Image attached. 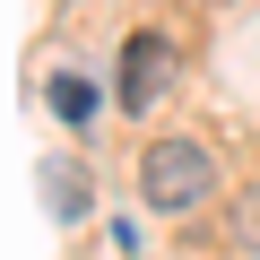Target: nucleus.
I'll list each match as a JSON object with an SVG mask.
<instances>
[{"mask_svg":"<svg viewBox=\"0 0 260 260\" xmlns=\"http://www.w3.org/2000/svg\"><path fill=\"white\" fill-rule=\"evenodd\" d=\"M139 200L156 217H191L200 200H217V156L200 139H148L139 156Z\"/></svg>","mask_w":260,"mask_h":260,"instance_id":"nucleus-1","label":"nucleus"},{"mask_svg":"<svg viewBox=\"0 0 260 260\" xmlns=\"http://www.w3.org/2000/svg\"><path fill=\"white\" fill-rule=\"evenodd\" d=\"M165 78H174V44L165 35H130L121 44V113H156Z\"/></svg>","mask_w":260,"mask_h":260,"instance_id":"nucleus-2","label":"nucleus"},{"mask_svg":"<svg viewBox=\"0 0 260 260\" xmlns=\"http://www.w3.org/2000/svg\"><path fill=\"white\" fill-rule=\"evenodd\" d=\"M44 191H52V217H87V165L52 156V165H44Z\"/></svg>","mask_w":260,"mask_h":260,"instance_id":"nucleus-3","label":"nucleus"},{"mask_svg":"<svg viewBox=\"0 0 260 260\" xmlns=\"http://www.w3.org/2000/svg\"><path fill=\"white\" fill-rule=\"evenodd\" d=\"M52 113L61 121H95V87L87 78H52Z\"/></svg>","mask_w":260,"mask_h":260,"instance_id":"nucleus-4","label":"nucleus"},{"mask_svg":"<svg viewBox=\"0 0 260 260\" xmlns=\"http://www.w3.org/2000/svg\"><path fill=\"white\" fill-rule=\"evenodd\" d=\"M234 243H243V251H260V191H243V200H234Z\"/></svg>","mask_w":260,"mask_h":260,"instance_id":"nucleus-5","label":"nucleus"}]
</instances>
